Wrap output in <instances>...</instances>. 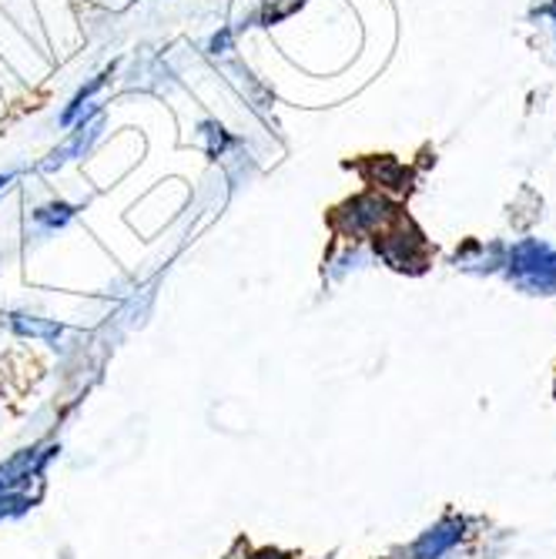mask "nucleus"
Listing matches in <instances>:
<instances>
[{"instance_id":"f257e3e1","label":"nucleus","mask_w":556,"mask_h":559,"mask_svg":"<svg viewBox=\"0 0 556 559\" xmlns=\"http://www.w3.org/2000/svg\"><path fill=\"white\" fill-rule=\"evenodd\" d=\"M510 278L530 292H556V248L523 241L510 251Z\"/></svg>"},{"instance_id":"f03ea898","label":"nucleus","mask_w":556,"mask_h":559,"mask_svg":"<svg viewBox=\"0 0 556 559\" xmlns=\"http://www.w3.org/2000/svg\"><path fill=\"white\" fill-rule=\"evenodd\" d=\"M100 128H105V115H100V105H91L81 118H78V128L74 134L44 162V171H55L61 168L64 162H74V158H84V151L100 138Z\"/></svg>"},{"instance_id":"7ed1b4c3","label":"nucleus","mask_w":556,"mask_h":559,"mask_svg":"<svg viewBox=\"0 0 556 559\" xmlns=\"http://www.w3.org/2000/svg\"><path fill=\"white\" fill-rule=\"evenodd\" d=\"M460 533H463L460 523H446V526H439V530H429V533L416 543V559H436V556H442L446 549H452V546L460 543Z\"/></svg>"},{"instance_id":"20e7f679","label":"nucleus","mask_w":556,"mask_h":559,"mask_svg":"<svg viewBox=\"0 0 556 559\" xmlns=\"http://www.w3.org/2000/svg\"><path fill=\"white\" fill-rule=\"evenodd\" d=\"M11 178H14V175H4V178H0V188H4V185H8Z\"/></svg>"}]
</instances>
